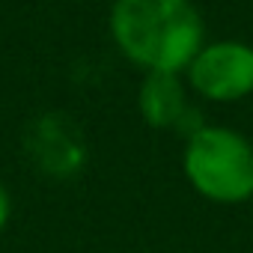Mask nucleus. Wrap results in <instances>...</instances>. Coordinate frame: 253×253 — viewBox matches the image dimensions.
Wrapping results in <instances>:
<instances>
[{"label":"nucleus","instance_id":"nucleus-5","mask_svg":"<svg viewBox=\"0 0 253 253\" xmlns=\"http://www.w3.org/2000/svg\"><path fill=\"white\" fill-rule=\"evenodd\" d=\"M9 217H12V197H9V191H6V185L0 182V232L6 229V223H9Z\"/></svg>","mask_w":253,"mask_h":253},{"label":"nucleus","instance_id":"nucleus-2","mask_svg":"<svg viewBox=\"0 0 253 253\" xmlns=\"http://www.w3.org/2000/svg\"><path fill=\"white\" fill-rule=\"evenodd\" d=\"M182 170L209 203L238 206L253 197V143L226 125H200L188 134Z\"/></svg>","mask_w":253,"mask_h":253},{"label":"nucleus","instance_id":"nucleus-4","mask_svg":"<svg viewBox=\"0 0 253 253\" xmlns=\"http://www.w3.org/2000/svg\"><path fill=\"white\" fill-rule=\"evenodd\" d=\"M137 107L149 128L155 131L179 128L188 113V92L182 86V75L146 72L140 92H137Z\"/></svg>","mask_w":253,"mask_h":253},{"label":"nucleus","instance_id":"nucleus-1","mask_svg":"<svg viewBox=\"0 0 253 253\" xmlns=\"http://www.w3.org/2000/svg\"><path fill=\"white\" fill-rule=\"evenodd\" d=\"M110 36L131 66L182 75L206 45V21L194 0H116Z\"/></svg>","mask_w":253,"mask_h":253},{"label":"nucleus","instance_id":"nucleus-3","mask_svg":"<svg viewBox=\"0 0 253 253\" xmlns=\"http://www.w3.org/2000/svg\"><path fill=\"white\" fill-rule=\"evenodd\" d=\"M185 75L191 89L209 101H241L253 92V45L238 39L206 42Z\"/></svg>","mask_w":253,"mask_h":253}]
</instances>
